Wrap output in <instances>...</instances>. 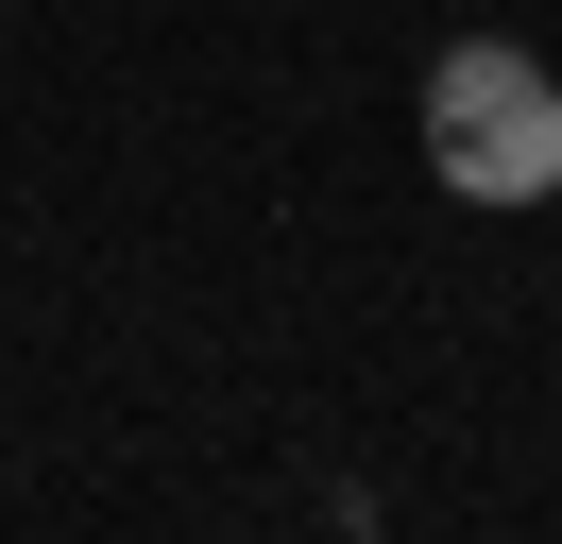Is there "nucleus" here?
<instances>
[{
  "mask_svg": "<svg viewBox=\"0 0 562 544\" xmlns=\"http://www.w3.org/2000/svg\"><path fill=\"white\" fill-rule=\"evenodd\" d=\"M426 170H443L460 204H562V68L512 52V34H460L443 68H426Z\"/></svg>",
  "mask_w": 562,
  "mask_h": 544,
  "instance_id": "1",
  "label": "nucleus"
}]
</instances>
